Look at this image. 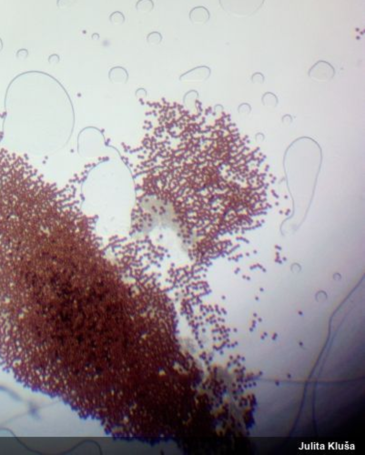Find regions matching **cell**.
I'll return each mask as SVG.
<instances>
[{
	"instance_id": "2",
	"label": "cell",
	"mask_w": 365,
	"mask_h": 455,
	"mask_svg": "<svg viewBox=\"0 0 365 455\" xmlns=\"http://www.w3.org/2000/svg\"><path fill=\"white\" fill-rule=\"evenodd\" d=\"M333 67L326 61H318L309 70L310 78L317 81H329L334 76Z\"/></svg>"
},
{
	"instance_id": "7",
	"label": "cell",
	"mask_w": 365,
	"mask_h": 455,
	"mask_svg": "<svg viewBox=\"0 0 365 455\" xmlns=\"http://www.w3.org/2000/svg\"><path fill=\"white\" fill-rule=\"evenodd\" d=\"M110 21L112 22L113 24H122L124 20H125V18L123 17V15L121 13H119V12H115V13L112 14L111 16H110Z\"/></svg>"
},
{
	"instance_id": "9",
	"label": "cell",
	"mask_w": 365,
	"mask_h": 455,
	"mask_svg": "<svg viewBox=\"0 0 365 455\" xmlns=\"http://www.w3.org/2000/svg\"><path fill=\"white\" fill-rule=\"evenodd\" d=\"M263 76L260 73L254 74L252 76V81L254 83H262L263 82Z\"/></svg>"
},
{
	"instance_id": "5",
	"label": "cell",
	"mask_w": 365,
	"mask_h": 455,
	"mask_svg": "<svg viewBox=\"0 0 365 455\" xmlns=\"http://www.w3.org/2000/svg\"><path fill=\"white\" fill-rule=\"evenodd\" d=\"M154 4L151 0H140L137 4V9L144 12H148L153 10Z\"/></svg>"
},
{
	"instance_id": "1",
	"label": "cell",
	"mask_w": 365,
	"mask_h": 455,
	"mask_svg": "<svg viewBox=\"0 0 365 455\" xmlns=\"http://www.w3.org/2000/svg\"><path fill=\"white\" fill-rule=\"evenodd\" d=\"M265 0H219L222 9L233 17L249 18L258 13Z\"/></svg>"
},
{
	"instance_id": "4",
	"label": "cell",
	"mask_w": 365,
	"mask_h": 455,
	"mask_svg": "<svg viewBox=\"0 0 365 455\" xmlns=\"http://www.w3.org/2000/svg\"><path fill=\"white\" fill-rule=\"evenodd\" d=\"M210 75V70L208 67H199L194 70L189 71L185 75H183L181 79L191 80V81H202L206 80Z\"/></svg>"
},
{
	"instance_id": "8",
	"label": "cell",
	"mask_w": 365,
	"mask_h": 455,
	"mask_svg": "<svg viewBox=\"0 0 365 455\" xmlns=\"http://www.w3.org/2000/svg\"><path fill=\"white\" fill-rule=\"evenodd\" d=\"M75 1H77V0H59L57 2V6H59L60 8H65V7H69L72 3H74Z\"/></svg>"
},
{
	"instance_id": "3",
	"label": "cell",
	"mask_w": 365,
	"mask_h": 455,
	"mask_svg": "<svg viewBox=\"0 0 365 455\" xmlns=\"http://www.w3.org/2000/svg\"><path fill=\"white\" fill-rule=\"evenodd\" d=\"M210 18L209 10L204 7H196L190 12V19L194 25H205Z\"/></svg>"
},
{
	"instance_id": "6",
	"label": "cell",
	"mask_w": 365,
	"mask_h": 455,
	"mask_svg": "<svg viewBox=\"0 0 365 455\" xmlns=\"http://www.w3.org/2000/svg\"><path fill=\"white\" fill-rule=\"evenodd\" d=\"M161 39H162V37H161V34L158 33V32L151 33V34H149L148 37V43L153 44H153H154V45H157V44L161 43Z\"/></svg>"
}]
</instances>
